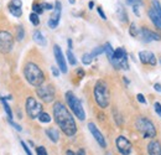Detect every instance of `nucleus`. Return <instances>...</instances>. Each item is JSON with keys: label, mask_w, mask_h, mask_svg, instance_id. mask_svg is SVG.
Returning <instances> with one entry per match:
<instances>
[{"label": "nucleus", "mask_w": 161, "mask_h": 155, "mask_svg": "<svg viewBox=\"0 0 161 155\" xmlns=\"http://www.w3.org/2000/svg\"><path fill=\"white\" fill-rule=\"evenodd\" d=\"M66 155H76V153H73L72 150H67V153H66Z\"/></svg>", "instance_id": "obj_47"}, {"label": "nucleus", "mask_w": 161, "mask_h": 155, "mask_svg": "<svg viewBox=\"0 0 161 155\" xmlns=\"http://www.w3.org/2000/svg\"><path fill=\"white\" fill-rule=\"evenodd\" d=\"M42 112V106L34 97H27L26 99V113L31 119H36Z\"/></svg>", "instance_id": "obj_8"}, {"label": "nucleus", "mask_w": 161, "mask_h": 155, "mask_svg": "<svg viewBox=\"0 0 161 155\" xmlns=\"http://www.w3.org/2000/svg\"><path fill=\"white\" fill-rule=\"evenodd\" d=\"M154 89H155L156 92L161 93V84L160 83H155V84H154Z\"/></svg>", "instance_id": "obj_41"}, {"label": "nucleus", "mask_w": 161, "mask_h": 155, "mask_svg": "<svg viewBox=\"0 0 161 155\" xmlns=\"http://www.w3.org/2000/svg\"><path fill=\"white\" fill-rule=\"evenodd\" d=\"M103 47H104V52H105V55H107V57H108V60H109V62H110L112 58H113V52H114V50H113V47H112V45H110L109 42H107Z\"/></svg>", "instance_id": "obj_22"}, {"label": "nucleus", "mask_w": 161, "mask_h": 155, "mask_svg": "<svg viewBox=\"0 0 161 155\" xmlns=\"http://www.w3.org/2000/svg\"><path fill=\"white\" fill-rule=\"evenodd\" d=\"M148 15H149V17H150V20L153 21V24L159 29V30H161V21L160 19L156 16V14L154 12V10L153 9H150L149 11H148Z\"/></svg>", "instance_id": "obj_19"}, {"label": "nucleus", "mask_w": 161, "mask_h": 155, "mask_svg": "<svg viewBox=\"0 0 161 155\" xmlns=\"http://www.w3.org/2000/svg\"><path fill=\"white\" fill-rule=\"evenodd\" d=\"M24 36H25V30H24V27H22L21 25H17V27H16V40H17V41H21V40L24 39Z\"/></svg>", "instance_id": "obj_27"}, {"label": "nucleus", "mask_w": 161, "mask_h": 155, "mask_svg": "<svg viewBox=\"0 0 161 155\" xmlns=\"http://www.w3.org/2000/svg\"><path fill=\"white\" fill-rule=\"evenodd\" d=\"M68 2H70V4H72V5H73V4H76V0H68Z\"/></svg>", "instance_id": "obj_48"}, {"label": "nucleus", "mask_w": 161, "mask_h": 155, "mask_svg": "<svg viewBox=\"0 0 161 155\" xmlns=\"http://www.w3.org/2000/svg\"><path fill=\"white\" fill-rule=\"evenodd\" d=\"M66 56H67L68 62H70V65H71V66H76V65H77V58L75 57V55H73V52H72L71 50H67Z\"/></svg>", "instance_id": "obj_25"}, {"label": "nucleus", "mask_w": 161, "mask_h": 155, "mask_svg": "<svg viewBox=\"0 0 161 155\" xmlns=\"http://www.w3.org/2000/svg\"><path fill=\"white\" fill-rule=\"evenodd\" d=\"M41 5H42L44 10H53V5L50 4V2H45V4H41Z\"/></svg>", "instance_id": "obj_37"}, {"label": "nucleus", "mask_w": 161, "mask_h": 155, "mask_svg": "<svg viewBox=\"0 0 161 155\" xmlns=\"http://www.w3.org/2000/svg\"><path fill=\"white\" fill-rule=\"evenodd\" d=\"M136 99H138V102H139V103H141V104H146V99H145L144 94L138 93V94H136Z\"/></svg>", "instance_id": "obj_35"}, {"label": "nucleus", "mask_w": 161, "mask_h": 155, "mask_svg": "<svg viewBox=\"0 0 161 155\" xmlns=\"http://www.w3.org/2000/svg\"><path fill=\"white\" fill-rule=\"evenodd\" d=\"M135 127L143 134L144 138H151L153 139V138L156 137V128H155L154 123L148 118H144V117L138 118L136 122H135Z\"/></svg>", "instance_id": "obj_5"}, {"label": "nucleus", "mask_w": 161, "mask_h": 155, "mask_svg": "<svg viewBox=\"0 0 161 155\" xmlns=\"http://www.w3.org/2000/svg\"><path fill=\"white\" fill-rule=\"evenodd\" d=\"M129 34L133 36V37H138L139 35V30H138V26L135 22H131L130 26H129Z\"/></svg>", "instance_id": "obj_26"}, {"label": "nucleus", "mask_w": 161, "mask_h": 155, "mask_svg": "<svg viewBox=\"0 0 161 155\" xmlns=\"http://www.w3.org/2000/svg\"><path fill=\"white\" fill-rule=\"evenodd\" d=\"M92 61H93V57H92V55L90 53H84L83 56H82V62H83V65H90L92 63Z\"/></svg>", "instance_id": "obj_29"}, {"label": "nucleus", "mask_w": 161, "mask_h": 155, "mask_svg": "<svg viewBox=\"0 0 161 155\" xmlns=\"http://www.w3.org/2000/svg\"><path fill=\"white\" fill-rule=\"evenodd\" d=\"M24 76L26 78V81L34 86V87H40L41 84H44L45 82V73L42 72V70L34 62H27L24 67Z\"/></svg>", "instance_id": "obj_2"}, {"label": "nucleus", "mask_w": 161, "mask_h": 155, "mask_svg": "<svg viewBox=\"0 0 161 155\" xmlns=\"http://www.w3.org/2000/svg\"><path fill=\"white\" fill-rule=\"evenodd\" d=\"M10 6H14V7H21L22 6V1L21 0H11L9 2Z\"/></svg>", "instance_id": "obj_32"}, {"label": "nucleus", "mask_w": 161, "mask_h": 155, "mask_svg": "<svg viewBox=\"0 0 161 155\" xmlns=\"http://www.w3.org/2000/svg\"><path fill=\"white\" fill-rule=\"evenodd\" d=\"M67 43H68V50H72L73 46H72V40H71V39L67 40Z\"/></svg>", "instance_id": "obj_43"}, {"label": "nucleus", "mask_w": 161, "mask_h": 155, "mask_svg": "<svg viewBox=\"0 0 161 155\" xmlns=\"http://www.w3.org/2000/svg\"><path fill=\"white\" fill-rule=\"evenodd\" d=\"M37 119L41 122V123H50L51 122V116L46 112H41L40 116L37 117Z\"/></svg>", "instance_id": "obj_24"}, {"label": "nucleus", "mask_w": 161, "mask_h": 155, "mask_svg": "<svg viewBox=\"0 0 161 155\" xmlns=\"http://www.w3.org/2000/svg\"><path fill=\"white\" fill-rule=\"evenodd\" d=\"M53 14L51 15V17L48 19L47 24L50 26V29H56L60 24V19H61V12H62V4L60 0H56L55 5H53Z\"/></svg>", "instance_id": "obj_9"}, {"label": "nucleus", "mask_w": 161, "mask_h": 155, "mask_svg": "<svg viewBox=\"0 0 161 155\" xmlns=\"http://www.w3.org/2000/svg\"><path fill=\"white\" fill-rule=\"evenodd\" d=\"M52 112H53L55 122L60 127V129L67 137H73L77 133V124L68 108L62 102H56L53 104Z\"/></svg>", "instance_id": "obj_1"}, {"label": "nucleus", "mask_w": 161, "mask_h": 155, "mask_svg": "<svg viewBox=\"0 0 161 155\" xmlns=\"http://www.w3.org/2000/svg\"><path fill=\"white\" fill-rule=\"evenodd\" d=\"M148 154L161 155V145L158 140H151V142L148 144Z\"/></svg>", "instance_id": "obj_15"}, {"label": "nucleus", "mask_w": 161, "mask_h": 155, "mask_svg": "<svg viewBox=\"0 0 161 155\" xmlns=\"http://www.w3.org/2000/svg\"><path fill=\"white\" fill-rule=\"evenodd\" d=\"M51 72H52V75H53L55 77H58V76H60V70H58L56 66H52V67H51Z\"/></svg>", "instance_id": "obj_39"}, {"label": "nucleus", "mask_w": 161, "mask_h": 155, "mask_svg": "<svg viewBox=\"0 0 161 155\" xmlns=\"http://www.w3.org/2000/svg\"><path fill=\"white\" fill-rule=\"evenodd\" d=\"M7 7H9V11H10V14H11L12 16H15V17H20V16L22 15V10H21V7H14V6H10V5H7Z\"/></svg>", "instance_id": "obj_23"}, {"label": "nucleus", "mask_w": 161, "mask_h": 155, "mask_svg": "<svg viewBox=\"0 0 161 155\" xmlns=\"http://www.w3.org/2000/svg\"><path fill=\"white\" fill-rule=\"evenodd\" d=\"M88 7L92 10V9L94 7V1H89V4H88Z\"/></svg>", "instance_id": "obj_45"}, {"label": "nucleus", "mask_w": 161, "mask_h": 155, "mask_svg": "<svg viewBox=\"0 0 161 155\" xmlns=\"http://www.w3.org/2000/svg\"><path fill=\"white\" fill-rule=\"evenodd\" d=\"M66 102H67V106L70 107V109L72 111V113L80 119V121H84L85 119V112L83 109V106L80 103V101L75 96V93L72 91H67L66 94Z\"/></svg>", "instance_id": "obj_4"}, {"label": "nucleus", "mask_w": 161, "mask_h": 155, "mask_svg": "<svg viewBox=\"0 0 161 155\" xmlns=\"http://www.w3.org/2000/svg\"><path fill=\"white\" fill-rule=\"evenodd\" d=\"M117 15H118V17H119V20H120L122 22H126V21H128V14H126V10H125V7H124L120 2H118Z\"/></svg>", "instance_id": "obj_16"}, {"label": "nucleus", "mask_w": 161, "mask_h": 155, "mask_svg": "<svg viewBox=\"0 0 161 155\" xmlns=\"http://www.w3.org/2000/svg\"><path fill=\"white\" fill-rule=\"evenodd\" d=\"M139 60L143 65H150V66H156L158 60L156 56L150 52V51H140L139 52Z\"/></svg>", "instance_id": "obj_14"}, {"label": "nucleus", "mask_w": 161, "mask_h": 155, "mask_svg": "<svg viewBox=\"0 0 161 155\" xmlns=\"http://www.w3.org/2000/svg\"><path fill=\"white\" fill-rule=\"evenodd\" d=\"M21 143V147H22V149L25 150V153H26V155H32V153H31V150L29 149V147H27V144L24 142V140H21L20 142Z\"/></svg>", "instance_id": "obj_34"}, {"label": "nucleus", "mask_w": 161, "mask_h": 155, "mask_svg": "<svg viewBox=\"0 0 161 155\" xmlns=\"http://www.w3.org/2000/svg\"><path fill=\"white\" fill-rule=\"evenodd\" d=\"M115 145H117V149L118 152L122 155H129L133 150V147H131V143L124 137V135H119L115 140Z\"/></svg>", "instance_id": "obj_11"}, {"label": "nucleus", "mask_w": 161, "mask_h": 155, "mask_svg": "<svg viewBox=\"0 0 161 155\" xmlns=\"http://www.w3.org/2000/svg\"><path fill=\"white\" fill-rule=\"evenodd\" d=\"M36 154L37 155H48L47 150L45 149V147H37L36 148Z\"/></svg>", "instance_id": "obj_33"}, {"label": "nucleus", "mask_w": 161, "mask_h": 155, "mask_svg": "<svg viewBox=\"0 0 161 155\" xmlns=\"http://www.w3.org/2000/svg\"><path fill=\"white\" fill-rule=\"evenodd\" d=\"M88 129H89V132H90V134L93 135V138L97 140V143L102 147V148H105L107 147V142H105V138H104V135L102 134V132L97 128V125L94 124V123H88Z\"/></svg>", "instance_id": "obj_13"}, {"label": "nucleus", "mask_w": 161, "mask_h": 155, "mask_svg": "<svg viewBox=\"0 0 161 155\" xmlns=\"http://www.w3.org/2000/svg\"><path fill=\"white\" fill-rule=\"evenodd\" d=\"M9 123H10V125H11L12 128H15V129H16L17 132H21V130H22V128H21V127H20V125H19L17 123H15V122H12L11 119H9Z\"/></svg>", "instance_id": "obj_36"}, {"label": "nucleus", "mask_w": 161, "mask_h": 155, "mask_svg": "<svg viewBox=\"0 0 161 155\" xmlns=\"http://www.w3.org/2000/svg\"><path fill=\"white\" fill-rule=\"evenodd\" d=\"M36 93L39 96V98L45 102V103H51L53 102L55 97H56V89L52 84H41L40 87H37Z\"/></svg>", "instance_id": "obj_6"}, {"label": "nucleus", "mask_w": 161, "mask_h": 155, "mask_svg": "<svg viewBox=\"0 0 161 155\" xmlns=\"http://www.w3.org/2000/svg\"><path fill=\"white\" fill-rule=\"evenodd\" d=\"M34 41H35L36 43H39L40 46H46V43H47L46 37L42 35V32H41L40 30H36V31L34 32Z\"/></svg>", "instance_id": "obj_17"}, {"label": "nucleus", "mask_w": 161, "mask_h": 155, "mask_svg": "<svg viewBox=\"0 0 161 155\" xmlns=\"http://www.w3.org/2000/svg\"><path fill=\"white\" fill-rule=\"evenodd\" d=\"M97 11H98L99 16H100L103 20H107V16H105V14H104V11H103V9H102L100 6H98V7H97Z\"/></svg>", "instance_id": "obj_38"}, {"label": "nucleus", "mask_w": 161, "mask_h": 155, "mask_svg": "<svg viewBox=\"0 0 161 155\" xmlns=\"http://www.w3.org/2000/svg\"><path fill=\"white\" fill-rule=\"evenodd\" d=\"M14 46V36L9 31H0V53H9Z\"/></svg>", "instance_id": "obj_7"}, {"label": "nucleus", "mask_w": 161, "mask_h": 155, "mask_svg": "<svg viewBox=\"0 0 161 155\" xmlns=\"http://www.w3.org/2000/svg\"><path fill=\"white\" fill-rule=\"evenodd\" d=\"M0 101H1V103H2V107H4V111H5V113H6V116H7V118L9 119H12V111H11V108H10V106L7 104V102L5 101V98H0Z\"/></svg>", "instance_id": "obj_21"}, {"label": "nucleus", "mask_w": 161, "mask_h": 155, "mask_svg": "<svg viewBox=\"0 0 161 155\" xmlns=\"http://www.w3.org/2000/svg\"><path fill=\"white\" fill-rule=\"evenodd\" d=\"M76 155H85V150H84V149H80V150L76 153Z\"/></svg>", "instance_id": "obj_44"}, {"label": "nucleus", "mask_w": 161, "mask_h": 155, "mask_svg": "<svg viewBox=\"0 0 161 155\" xmlns=\"http://www.w3.org/2000/svg\"><path fill=\"white\" fill-rule=\"evenodd\" d=\"M103 52H104V47H103V46H98V47H95V48L90 52V55H92V57H97V56L102 55Z\"/></svg>", "instance_id": "obj_30"}, {"label": "nucleus", "mask_w": 161, "mask_h": 155, "mask_svg": "<svg viewBox=\"0 0 161 155\" xmlns=\"http://www.w3.org/2000/svg\"><path fill=\"white\" fill-rule=\"evenodd\" d=\"M154 108H155V112H156V113L161 117V104L159 103V102H156V103L154 104Z\"/></svg>", "instance_id": "obj_40"}, {"label": "nucleus", "mask_w": 161, "mask_h": 155, "mask_svg": "<svg viewBox=\"0 0 161 155\" xmlns=\"http://www.w3.org/2000/svg\"><path fill=\"white\" fill-rule=\"evenodd\" d=\"M77 73L80 75V77H83V76H84V71H83L82 68H78V70H77Z\"/></svg>", "instance_id": "obj_42"}, {"label": "nucleus", "mask_w": 161, "mask_h": 155, "mask_svg": "<svg viewBox=\"0 0 161 155\" xmlns=\"http://www.w3.org/2000/svg\"><path fill=\"white\" fill-rule=\"evenodd\" d=\"M46 135H47V137L50 138V140L53 142V143H57L58 139H60L58 130L55 129V128H48V129H46Z\"/></svg>", "instance_id": "obj_18"}, {"label": "nucleus", "mask_w": 161, "mask_h": 155, "mask_svg": "<svg viewBox=\"0 0 161 155\" xmlns=\"http://www.w3.org/2000/svg\"><path fill=\"white\" fill-rule=\"evenodd\" d=\"M29 17H30V21H31V24H32L34 26H37V25H40V17H39V15H37V14H35V12H31Z\"/></svg>", "instance_id": "obj_28"}, {"label": "nucleus", "mask_w": 161, "mask_h": 155, "mask_svg": "<svg viewBox=\"0 0 161 155\" xmlns=\"http://www.w3.org/2000/svg\"><path fill=\"white\" fill-rule=\"evenodd\" d=\"M139 35H140V37H141V40H143L144 42L160 41L161 40V36L158 32H155V31H153V30H150V29H148V27H141V29L139 30Z\"/></svg>", "instance_id": "obj_12"}, {"label": "nucleus", "mask_w": 161, "mask_h": 155, "mask_svg": "<svg viewBox=\"0 0 161 155\" xmlns=\"http://www.w3.org/2000/svg\"><path fill=\"white\" fill-rule=\"evenodd\" d=\"M53 55H55V58H56L58 70H60L62 73H67V72H68L67 62H66L65 55H63V52H62V50H61V47H60L58 45H55V46H53Z\"/></svg>", "instance_id": "obj_10"}, {"label": "nucleus", "mask_w": 161, "mask_h": 155, "mask_svg": "<svg viewBox=\"0 0 161 155\" xmlns=\"http://www.w3.org/2000/svg\"><path fill=\"white\" fill-rule=\"evenodd\" d=\"M42 11H44V9H42V5H41V4H34V6H32V12L40 15V14H42Z\"/></svg>", "instance_id": "obj_31"}, {"label": "nucleus", "mask_w": 161, "mask_h": 155, "mask_svg": "<svg viewBox=\"0 0 161 155\" xmlns=\"http://www.w3.org/2000/svg\"><path fill=\"white\" fill-rule=\"evenodd\" d=\"M128 1V4H130V5H133V2L135 1V0H126Z\"/></svg>", "instance_id": "obj_49"}, {"label": "nucleus", "mask_w": 161, "mask_h": 155, "mask_svg": "<svg viewBox=\"0 0 161 155\" xmlns=\"http://www.w3.org/2000/svg\"><path fill=\"white\" fill-rule=\"evenodd\" d=\"M93 94H94L95 103L98 104L99 108L104 109L109 106L110 92H109V88H108V84H107L105 81H103V80L97 81V83L94 86V89H93Z\"/></svg>", "instance_id": "obj_3"}, {"label": "nucleus", "mask_w": 161, "mask_h": 155, "mask_svg": "<svg viewBox=\"0 0 161 155\" xmlns=\"http://www.w3.org/2000/svg\"><path fill=\"white\" fill-rule=\"evenodd\" d=\"M123 81L125 82V84H129V83H130V81H129V80H128L126 77H123Z\"/></svg>", "instance_id": "obj_46"}, {"label": "nucleus", "mask_w": 161, "mask_h": 155, "mask_svg": "<svg viewBox=\"0 0 161 155\" xmlns=\"http://www.w3.org/2000/svg\"><path fill=\"white\" fill-rule=\"evenodd\" d=\"M151 9L154 10V12L156 14V16L160 19V21H161V4H160V1L159 0H153L151 1Z\"/></svg>", "instance_id": "obj_20"}]
</instances>
